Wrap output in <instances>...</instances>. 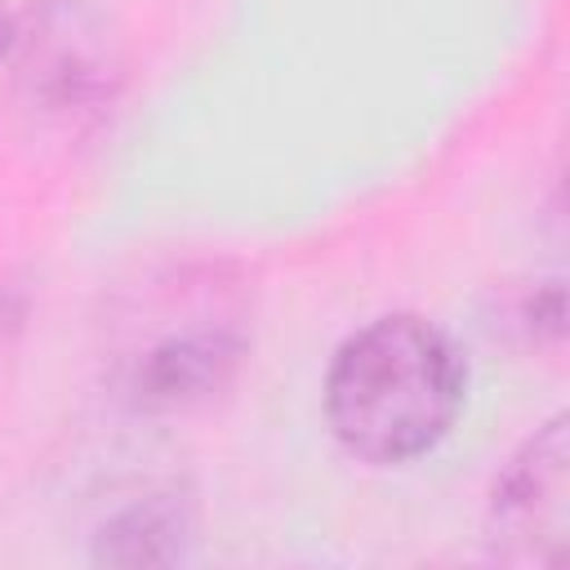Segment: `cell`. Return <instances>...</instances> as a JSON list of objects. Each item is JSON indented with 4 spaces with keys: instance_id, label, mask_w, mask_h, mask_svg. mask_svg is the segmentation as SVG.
<instances>
[{
    "instance_id": "2",
    "label": "cell",
    "mask_w": 570,
    "mask_h": 570,
    "mask_svg": "<svg viewBox=\"0 0 570 570\" xmlns=\"http://www.w3.org/2000/svg\"><path fill=\"white\" fill-rule=\"evenodd\" d=\"M570 525V445L566 419L539 428L490 494V552L508 566H561Z\"/></svg>"
},
{
    "instance_id": "3",
    "label": "cell",
    "mask_w": 570,
    "mask_h": 570,
    "mask_svg": "<svg viewBox=\"0 0 570 570\" xmlns=\"http://www.w3.org/2000/svg\"><path fill=\"white\" fill-rule=\"evenodd\" d=\"M178 521L160 508H134L125 512L120 521H111L102 530V543H98V557L102 561H174L178 557Z\"/></svg>"
},
{
    "instance_id": "4",
    "label": "cell",
    "mask_w": 570,
    "mask_h": 570,
    "mask_svg": "<svg viewBox=\"0 0 570 570\" xmlns=\"http://www.w3.org/2000/svg\"><path fill=\"white\" fill-rule=\"evenodd\" d=\"M0 45H4V13H0Z\"/></svg>"
},
{
    "instance_id": "1",
    "label": "cell",
    "mask_w": 570,
    "mask_h": 570,
    "mask_svg": "<svg viewBox=\"0 0 570 570\" xmlns=\"http://www.w3.org/2000/svg\"><path fill=\"white\" fill-rule=\"evenodd\" d=\"M463 405V361L423 316L396 312L352 334L325 379L334 436L365 463H405L432 450Z\"/></svg>"
}]
</instances>
